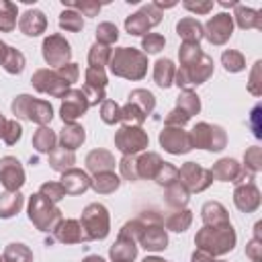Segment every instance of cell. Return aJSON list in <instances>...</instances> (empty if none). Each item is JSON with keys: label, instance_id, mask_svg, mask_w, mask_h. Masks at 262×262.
<instances>
[{"label": "cell", "instance_id": "3", "mask_svg": "<svg viewBox=\"0 0 262 262\" xmlns=\"http://www.w3.org/2000/svg\"><path fill=\"white\" fill-rule=\"evenodd\" d=\"M145 262H162V260H145Z\"/></svg>", "mask_w": 262, "mask_h": 262}, {"label": "cell", "instance_id": "1", "mask_svg": "<svg viewBox=\"0 0 262 262\" xmlns=\"http://www.w3.org/2000/svg\"><path fill=\"white\" fill-rule=\"evenodd\" d=\"M162 45H164V39H162V37H147V39L143 41V47H145V51H149V53L160 51Z\"/></svg>", "mask_w": 262, "mask_h": 262}, {"label": "cell", "instance_id": "2", "mask_svg": "<svg viewBox=\"0 0 262 262\" xmlns=\"http://www.w3.org/2000/svg\"><path fill=\"white\" fill-rule=\"evenodd\" d=\"M86 262H102V260H100V258H94V256H92V258H88Z\"/></svg>", "mask_w": 262, "mask_h": 262}, {"label": "cell", "instance_id": "4", "mask_svg": "<svg viewBox=\"0 0 262 262\" xmlns=\"http://www.w3.org/2000/svg\"><path fill=\"white\" fill-rule=\"evenodd\" d=\"M0 125H2V119H0Z\"/></svg>", "mask_w": 262, "mask_h": 262}]
</instances>
